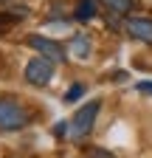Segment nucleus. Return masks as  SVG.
I'll return each instance as SVG.
<instances>
[{"instance_id":"9b49d317","label":"nucleus","mask_w":152,"mask_h":158,"mask_svg":"<svg viewBox=\"0 0 152 158\" xmlns=\"http://www.w3.org/2000/svg\"><path fill=\"white\" fill-rule=\"evenodd\" d=\"M135 90H138V93H149V96H152V82H138V85H135Z\"/></svg>"},{"instance_id":"423d86ee","label":"nucleus","mask_w":152,"mask_h":158,"mask_svg":"<svg viewBox=\"0 0 152 158\" xmlns=\"http://www.w3.org/2000/svg\"><path fill=\"white\" fill-rule=\"evenodd\" d=\"M90 51H93V43L87 40V34H76V37L70 40L68 54H73L76 59H87V56H90Z\"/></svg>"},{"instance_id":"ddd939ff","label":"nucleus","mask_w":152,"mask_h":158,"mask_svg":"<svg viewBox=\"0 0 152 158\" xmlns=\"http://www.w3.org/2000/svg\"><path fill=\"white\" fill-rule=\"evenodd\" d=\"M0 3H6V0H0Z\"/></svg>"},{"instance_id":"0eeeda50","label":"nucleus","mask_w":152,"mask_h":158,"mask_svg":"<svg viewBox=\"0 0 152 158\" xmlns=\"http://www.w3.org/2000/svg\"><path fill=\"white\" fill-rule=\"evenodd\" d=\"M99 14V0H79L76 3V11H73V20H79V23H87Z\"/></svg>"},{"instance_id":"f03ea898","label":"nucleus","mask_w":152,"mask_h":158,"mask_svg":"<svg viewBox=\"0 0 152 158\" xmlns=\"http://www.w3.org/2000/svg\"><path fill=\"white\" fill-rule=\"evenodd\" d=\"M99 110H102V102H99V99H93V102L82 105L79 110L73 113V118L68 122V124H70V138H73V141H85V138L93 133V124H96Z\"/></svg>"},{"instance_id":"6e6552de","label":"nucleus","mask_w":152,"mask_h":158,"mask_svg":"<svg viewBox=\"0 0 152 158\" xmlns=\"http://www.w3.org/2000/svg\"><path fill=\"white\" fill-rule=\"evenodd\" d=\"M99 3H104L113 14H130L132 9V0H99Z\"/></svg>"},{"instance_id":"1a4fd4ad","label":"nucleus","mask_w":152,"mask_h":158,"mask_svg":"<svg viewBox=\"0 0 152 158\" xmlns=\"http://www.w3.org/2000/svg\"><path fill=\"white\" fill-rule=\"evenodd\" d=\"M82 155L85 158H116L110 150H104V147H87V150H82Z\"/></svg>"},{"instance_id":"f257e3e1","label":"nucleus","mask_w":152,"mask_h":158,"mask_svg":"<svg viewBox=\"0 0 152 158\" xmlns=\"http://www.w3.org/2000/svg\"><path fill=\"white\" fill-rule=\"evenodd\" d=\"M31 122V113L14 96H0V130H20Z\"/></svg>"},{"instance_id":"f8f14e48","label":"nucleus","mask_w":152,"mask_h":158,"mask_svg":"<svg viewBox=\"0 0 152 158\" xmlns=\"http://www.w3.org/2000/svg\"><path fill=\"white\" fill-rule=\"evenodd\" d=\"M14 17H23V14H0V26H9Z\"/></svg>"},{"instance_id":"39448f33","label":"nucleus","mask_w":152,"mask_h":158,"mask_svg":"<svg viewBox=\"0 0 152 158\" xmlns=\"http://www.w3.org/2000/svg\"><path fill=\"white\" fill-rule=\"evenodd\" d=\"M124 31H127V37L138 40V43L152 45V20H146V17H127L124 20Z\"/></svg>"},{"instance_id":"7ed1b4c3","label":"nucleus","mask_w":152,"mask_h":158,"mask_svg":"<svg viewBox=\"0 0 152 158\" xmlns=\"http://www.w3.org/2000/svg\"><path fill=\"white\" fill-rule=\"evenodd\" d=\"M28 45L40 56L51 59V62H65V56H68L62 43H56V40H51V37H42V34H31L28 37Z\"/></svg>"},{"instance_id":"20e7f679","label":"nucleus","mask_w":152,"mask_h":158,"mask_svg":"<svg viewBox=\"0 0 152 158\" xmlns=\"http://www.w3.org/2000/svg\"><path fill=\"white\" fill-rule=\"evenodd\" d=\"M54 79V62L51 59H45V56H34V59H28V65H26V82H31V85H48Z\"/></svg>"},{"instance_id":"9d476101","label":"nucleus","mask_w":152,"mask_h":158,"mask_svg":"<svg viewBox=\"0 0 152 158\" xmlns=\"http://www.w3.org/2000/svg\"><path fill=\"white\" fill-rule=\"evenodd\" d=\"M82 93H85V88H82V85H70V90L65 93V102H76Z\"/></svg>"}]
</instances>
